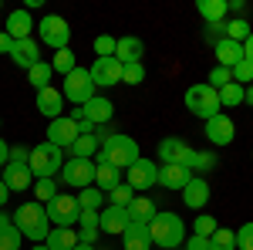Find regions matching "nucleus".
<instances>
[{
    "instance_id": "a878e982",
    "label": "nucleus",
    "mask_w": 253,
    "mask_h": 250,
    "mask_svg": "<svg viewBox=\"0 0 253 250\" xmlns=\"http://www.w3.org/2000/svg\"><path fill=\"white\" fill-rule=\"evenodd\" d=\"M216 162H219L216 152H196V149H189L186 159H182V166H186L189 173H199V176H203V173H213Z\"/></svg>"
},
{
    "instance_id": "c03bdc74",
    "label": "nucleus",
    "mask_w": 253,
    "mask_h": 250,
    "mask_svg": "<svg viewBox=\"0 0 253 250\" xmlns=\"http://www.w3.org/2000/svg\"><path fill=\"white\" fill-rule=\"evenodd\" d=\"M230 81H233V75H230V68H219V64H216L213 71H210V81H206V85L219 92V88H223V85H230Z\"/></svg>"
},
{
    "instance_id": "f3484780",
    "label": "nucleus",
    "mask_w": 253,
    "mask_h": 250,
    "mask_svg": "<svg viewBox=\"0 0 253 250\" xmlns=\"http://www.w3.org/2000/svg\"><path fill=\"white\" fill-rule=\"evenodd\" d=\"M10 61L17 64V68H34L38 61H44L41 58V44L34 38H27V41H14V51H10Z\"/></svg>"
},
{
    "instance_id": "49530a36",
    "label": "nucleus",
    "mask_w": 253,
    "mask_h": 250,
    "mask_svg": "<svg viewBox=\"0 0 253 250\" xmlns=\"http://www.w3.org/2000/svg\"><path fill=\"white\" fill-rule=\"evenodd\" d=\"M193 233H196V237H213V233H216V216H196Z\"/></svg>"
},
{
    "instance_id": "bb28decb",
    "label": "nucleus",
    "mask_w": 253,
    "mask_h": 250,
    "mask_svg": "<svg viewBox=\"0 0 253 250\" xmlns=\"http://www.w3.org/2000/svg\"><path fill=\"white\" fill-rule=\"evenodd\" d=\"M118 183H125V179H122V169L108 166V162H95V186H98V190L112 193Z\"/></svg>"
},
{
    "instance_id": "c9c22d12",
    "label": "nucleus",
    "mask_w": 253,
    "mask_h": 250,
    "mask_svg": "<svg viewBox=\"0 0 253 250\" xmlns=\"http://www.w3.org/2000/svg\"><path fill=\"white\" fill-rule=\"evenodd\" d=\"M105 200H108L112 206H128V203L135 200V190H132L128 183H118L112 193H105Z\"/></svg>"
},
{
    "instance_id": "0eeeda50",
    "label": "nucleus",
    "mask_w": 253,
    "mask_h": 250,
    "mask_svg": "<svg viewBox=\"0 0 253 250\" xmlns=\"http://www.w3.org/2000/svg\"><path fill=\"white\" fill-rule=\"evenodd\" d=\"M38 38L41 44H47L51 51H61V48H68V41H71V27H68V20L58 17V14H44L38 20Z\"/></svg>"
},
{
    "instance_id": "4be33fe9",
    "label": "nucleus",
    "mask_w": 253,
    "mask_h": 250,
    "mask_svg": "<svg viewBox=\"0 0 253 250\" xmlns=\"http://www.w3.org/2000/svg\"><path fill=\"white\" fill-rule=\"evenodd\" d=\"M189 149H193V146H186L182 139L169 135V139L159 142V162H162V166H169V162H179V166H182V159H186Z\"/></svg>"
},
{
    "instance_id": "39448f33",
    "label": "nucleus",
    "mask_w": 253,
    "mask_h": 250,
    "mask_svg": "<svg viewBox=\"0 0 253 250\" xmlns=\"http://www.w3.org/2000/svg\"><path fill=\"white\" fill-rule=\"evenodd\" d=\"M186 108L193 112L196 118H203V122H210V118L219 115V92L210 88L206 81H199V85H189V92H186Z\"/></svg>"
},
{
    "instance_id": "a211bd4d",
    "label": "nucleus",
    "mask_w": 253,
    "mask_h": 250,
    "mask_svg": "<svg viewBox=\"0 0 253 250\" xmlns=\"http://www.w3.org/2000/svg\"><path fill=\"white\" fill-rule=\"evenodd\" d=\"M182 203H186L189 210H203V206L210 203V183H206L203 176H193V179L182 186Z\"/></svg>"
},
{
    "instance_id": "de8ad7c7",
    "label": "nucleus",
    "mask_w": 253,
    "mask_h": 250,
    "mask_svg": "<svg viewBox=\"0 0 253 250\" xmlns=\"http://www.w3.org/2000/svg\"><path fill=\"white\" fill-rule=\"evenodd\" d=\"M27 159H31V149H24V146H14V149H10V162L27 166Z\"/></svg>"
},
{
    "instance_id": "603ef678",
    "label": "nucleus",
    "mask_w": 253,
    "mask_h": 250,
    "mask_svg": "<svg viewBox=\"0 0 253 250\" xmlns=\"http://www.w3.org/2000/svg\"><path fill=\"white\" fill-rule=\"evenodd\" d=\"M7 162H10V146H7V142L0 139V169H3Z\"/></svg>"
},
{
    "instance_id": "c85d7f7f",
    "label": "nucleus",
    "mask_w": 253,
    "mask_h": 250,
    "mask_svg": "<svg viewBox=\"0 0 253 250\" xmlns=\"http://www.w3.org/2000/svg\"><path fill=\"white\" fill-rule=\"evenodd\" d=\"M51 78H54V68H51V61H38L34 68H27V85H31L34 92H44V88H51Z\"/></svg>"
},
{
    "instance_id": "79ce46f5",
    "label": "nucleus",
    "mask_w": 253,
    "mask_h": 250,
    "mask_svg": "<svg viewBox=\"0 0 253 250\" xmlns=\"http://www.w3.org/2000/svg\"><path fill=\"white\" fill-rule=\"evenodd\" d=\"M230 75H233L236 85H243V88H247V85H253V64L243 58L240 64H236V68H230Z\"/></svg>"
},
{
    "instance_id": "4c0bfd02",
    "label": "nucleus",
    "mask_w": 253,
    "mask_h": 250,
    "mask_svg": "<svg viewBox=\"0 0 253 250\" xmlns=\"http://www.w3.org/2000/svg\"><path fill=\"white\" fill-rule=\"evenodd\" d=\"M250 34H253V27L247 24V17H236V20H230V24H226V38L236 41V44H243Z\"/></svg>"
},
{
    "instance_id": "7c9ffc66",
    "label": "nucleus",
    "mask_w": 253,
    "mask_h": 250,
    "mask_svg": "<svg viewBox=\"0 0 253 250\" xmlns=\"http://www.w3.org/2000/svg\"><path fill=\"white\" fill-rule=\"evenodd\" d=\"M196 10L203 14L206 24H219V20L226 17V0H199V3H196Z\"/></svg>"
},
{
    "instance_id": "6e6552de",
    "label": "nucleus",
    "mask_w": 253,
    "mask_h": 250,
    "mask_svg": "<svg viewBox=\"0 0 253 250\" xmlns=\"http://www.w3.org/2000/svg\"><path fill=\"white\" fill-rule=\"evenodd\" d=\"M95 81L88 75V68H75L71 75L64 78V85H61V95L64 101H75V105H84V101H91L95 98Z\"/></svg>"
},
{
    "instance_id": "423d86ee",
    "label": "nucleus",
    "mask_w": 253,
    "mask_h": 250,
    "mask_svg": "<svg viewBox=\"0 0 253 250\" xmlns=\"http://www.w3.org/2000/svg\"><path fill=\"white\" fill-rule=\"evenodd\" d=\"M44 210H47L51 227H68V230H75V223L81 220V206H78V200H75L71 193H58L51 203H44Z\"/></svg>"
},
{
    "instance_id": "dca6fc26",
    "label": "nucleus",
    "mask_w": 253,
    "mask_h": 250,
    "mask_svg": "<svg viewBox=\"0 0 253 250\" xmlns=\"http://www.w3.org/2000/svg\"><path fill=\"white\" fill-rule=\"evenodd\" d=\"M206 139H210L213 146H230V142L236 139V125H233V118L223 115V112H219L216 118H210V122H206Z\"/></svg>"
},
{
    "instance_id": "4468645a",
    "label": "nucleus",
    "mask_w": 253,
    "mask_h": 250,
    "mask_svg": "<svg viewBox=\"0 0 253 250\" xmlns=\"http://www.w3.org/2000/svg\"><path fill=\"white\" fill-rule=\"evenodd\" d=\"M128 223H132V220H128V210H125V206H112V203H108V206H101V213H98V230L101 233H118V237H122Z\"/></svg>"
},
{
    "instance_id": "5701e85b",
    "label": "nucleus",
    "mask_w": 253,
    "mask_h": 250,
    "mask_svg": "<svg viewBox=\"0 0 253 250\" xmlns=\"http://www.w3.org/2000/svg\"><path fill=\"white\" fill-rule=\"evenodd\" d=\"M189 179H193V173H189L186 166H179V162L159 166V183H162L166 190H182V186H186Z\"/></svg>"
},
{
    "instance_id": "13d9d810",
    "label": "nucleus",
    "mask_w": 253,
    "mask_h": 250,
    "mask_svg": "<svg viewBox=\"0 0 253 250\" xmlns=\"http://www.w3.org/2000/svg\"><path fill=\"white\" fill-rule=\"evenodd\" d=\"M75 250H98L95 244H75Z\"/></svg>"
},
{
    "instance_id": "8fccbe9b",
    "label": "nucleus",
    "mask_w": 253,
    "mask_h": 250,
    "mask_svg": "<svg viewBox=\"0 0 253 250\" xmlns=\"http://www.w3.org/2000/svg\"><path fill=\"white\" fill-rule=\"evenodd\" d=\"M186 250H210V237H189V244H186Z\"/></svg>"
},
{
    "instance_id": "aec40b11",
    "label": "nucleus",
    "mask_w": 253,
    "mask_h": 250,
    "mask_svg": "<svg viewBox=\"0 0 253 250\" xmlns=\"http://www.w3.org/2000/svg\"><path fill=\"white\" fill-rule=\"evenodd\" d=\"M38 112H41V115H47L51 122L64 115V95H61L54 85L44 88V92H38Z\"/></svg>"
},
{
    "instance_id": "f257e3e1",
    "label": "nucleus",
    "mask_w": 253,
    "mask_h": 250,
    "mask_svg": "<svg viewBox=\"0 0 253 250\" xmlns=\"http://www.w3.org/2000/svg\"><path fill=\"white\" fill-rule=\"evenodd\" d=\"M10 223L17 227L20 237H27V240H34V244H44V240H47V233H51L47 210H44V203H38V200L20 203L17 210L10 213Z\"/></svg>"
},
{
    "instance_id": "f03ea898",
    "label": "nucleus",
    "mask_w": 253,
    "mask_h": 250,
    "mask_svg": "<svg viewBox=\"0 0 253 250\" xmlns=\"http://www.w3.org/2000/svg\"><path fill=\"white\" fill-rule=\"evenodd\" d=\"M138 159H142V152H138V142L132 139V135H118L112 132L105 142H101V149H98L95 162H108V166H115V169H132Z\"/></svg>"
},
{
    "instance_id": "9b49d317",
    "label": "nucleus",
    "mask_w": 253,
    "mask_h": 250,
    "mask_svg": "<svg viewBox=\"0 0 253 250\" xmlns=\"http://www.w3.org/2000/svg\"><path fill=\"white\" fill-rule=\"evenodd\" d=\"M88 75L95 81V88H115V85H122V61L118 58H95V64L88 68Z\"/></svg>"
},
{
    "instance_id": "393cba45",
    "label": "nucleus",
    "mask_w": 253,
    "mask_h": 250,
    "mask_svg": "<svg viewBox=\"0 0 253 250\" xmlns=\"http://www.w3.org/2000/svg\"><path fill=\"white\" fill-rule=\"evenodd\" d=\"M240 61H243V44H236L230 38L216 41V64L219 68H236Z\"/></svg>"
},
{
    "instance_id": "2f4dec72",
    "label": "nucleus",
    "mask_w": 253,
    "mask_h": 250,
    "mask_svg": "<svg viewBox=\"0 0 253 250\" xmlns=\"http://www.w3.org/2000/svg\"><path fill=\"white\" fill-rule=\"evenodd\" d=\"M98 149H101L98 135H78L75 146H71V155H75V159H95Z\"/></svg>"
},
{
    "instance_id": "c756f323",
    "label": "nucleus",
    "mask_w": 253,
    "mask_h": 250,
    "mask_svg": "<svg viewBox=\"0 0 253 250\" xmlns=\"http://www.w3.org/2000/svg\"><path fill=\"white\" fill-rule=\"evenodd\" d=\"M125 210H128V220H135V223H149V220H152V216L159 213V210H156V203H152L149 196H135V200H132Z\"/></svg>"
},
{
    "instance_id": "bf43d9fd",
    "label": "nucleus",
    "mask_w": 253,
    "mask_h": 250,
    "mask_svg": "<svg viewBox=\"0 0 253 250\" xmlns=\"http://www.w3.org/2000/svg\"><path fill=\"white\" fill-rule=\"evenodd\" d=\"M31 250H47V247H44V244H34V247H31Z\"/></svg>"
},
{
    "instance_id": "864d4df0",
    "label": "nucleus",
    "mask_w": 253,
    "mask_h": 250,
    "mask_svg": "<svg viewBox=\"0 0 253 250\" xmlns=\"http://www.w3.org/2000/svg\"><path fill=\"white\" fill-rule=\"evenodd\" d=\"M243 58H247V61L253 64V34H250L247 41H243Z\"/></svg>"
},
{
    "instance_id": "412c9836",
    "label": "nucleus",
    "mask_w": 253,
    "mask_h": 250,
    "mask_svg": "<svg viewBox=\"0 0 253 250\" xmlns=\"http://www.w3.org/2000/svg\"><path fill=\"white\" fill-rule=\"evenodd\" d=\"M122 240H125V250H152V233H149V223H128L125 233H122Z\"/></svg>"
},
{
    "instance_id": "f704fd0d",
    "label": "nucleus",
    "mask_w": 253,
    "mask_h": 250,
    "mask_svg": "<svg viewBox=\"0 0 253 250\" xmlns=\"http://www.w3.org/2000/svg\"><path fill=\"white\" fill-rule=\"evenodd\" d=\"M219 105H223V108H236V105H243V85H236V81L223 85V88H219Z\"/></svg>"
},
{
    "instance_id": "9d476101",
    "label": "nucleus",
    "mask_w": 253,
    "mask_h": 250,
    "mask_svg": "<svg viewBox=\"0 0 253 250\" xmlns=\"http://www.w3.org/2000/svg\"><path fill=\"white\" fill-rule=\"evenodd\" d=\"M125 183H128L132 190H152V186L159 183V162L142 155L132 169H125Z\"/></svg>"
},
{
    "instance_id": "3c124183",
    "label": "nucleus",
    "mask_w": 253,
    "mask_h": 250,
    "mask_svg": "<svg viewBox=\"0 0 253 250\" xmlns=\"http://www.w3.org/2000/svg\"><path fill=\"white\" fill-rule=\"evenodd\" d=\"M10 51H14V38L7 31H0V54H10Z\"/></svg>"
},
{
    "instance_id": "b1692460",
    "label": "nucleus",
    "mask_w": 253,
    "mask_h": 250,
    "mask_svg": "<svg viewBox=\"0 0 253 250\" xmlns=\"http://www.w3.org/2000/svg\"><path fill=\"white\" fill-rule=\"evenodd\" d=\"M142 54H145V44H142V38H118L115 44V58L122 61V64H138L142 61Z\"/></svg>"
},
{
    "instance_id": "6ab92c4d",
    "label": "nucleus",
    "mask_w": 253,
    "mask_h": 250,
    "mask_svg": "<svg viewBox=\"0 0 253 250\" xmlns=\"http://www.w3.org/2000/svg\"><path fill=\"white\" fill-rule=\"evenodd\" d=\"M34 27H38V24H34V17H31V10L20 7V10H10V14H7V27H3V31H7L14 41H27Z\"/></svg>"
},
{
    "instance_id": "a18cd8bd",
    "label": "nucleus",
    "mask_w": 253,
    "mask_h": 250,
    "mask_svg": "<svg viewBox=\"0 0 253 250\" xmlns=\"http://www.w3.org/2000/svg\"><path fill=\"white\" fill-rule=\"evenodd\" d=\"M236 237V250H253V223H243L240 230H233Z\"/></svg>"
},
{
    "instance_id": "ddd939ff",
    "label": "nucleus",
    "mask_w": 253,
    "mask_h": 250,
    "mask_svg": "<svg viewBox=\"0 0 253 250\" xmlns=\"http://www.w3.org/2000/svg\"><path fill=\"white\" fill-rule=\"evenodd\" d=\"M0 179H3V186L10 193H27L34 186V173H31V166H20V162H7L3 169H0Z\"/></svg>"
},
{
    "instance_id": "09e8293b",
    "label": "nucleus",
    "mask_w": 253,
    "mask_h": 250,
    "mask_svg": "<svg viewBox=\"0 0 253 250\" xmlns=\"http://www.w3.org/2000/svg\"><path fill=\"white\" fill-rule=\"evenodd\" d=\"M226 14L243 17V14H247V0H226Z\"/></svg>"
},
{
    "instance_id": "37998d69",
    "label": "nucleus",
    "mask_w": 253,
    "mask_h": 250,
    "mask_svg": "<svg viewBox=\"0 0 253 250\" xmlns=\"http://www.w3.org/2000/svg\"><path fill=\"white\" fill-rule=\"evenodd\" d=\"M20 240H24V237L17 233L14 223H10L7 230H0V250H20Z\"/></svg>"
},
{
    "instance_id": "1a4fd4ad",
    "label": "nucleus",
    "mask_w": 253,
    "mask_h": 250,
    "mask_svg": "<svg viewBox=\"0 0 253 250\" xmlns=\"http://www.w3.org/2000/svg\"><path fill=\"white\" fill-rule=\"evenodd\" d=\"M61 179L64 186L71 190H88L95 186V159H64V169H61Z\"/></svg>"
},
{
    "instance_id": "4d7b16f0",
    "label": "nucleus",
    "mask_w": 253,
    "mask_h": 250,
    "mask_svg": "<svg viewBox=\"0 0 253 250\" xmlns=\"http://www.w3.org/2000/svg\"><path fill=\"white\" fill-rule=\"evenodd\" d=\"M243 101H247V105H253V85H247V88H243Z\"/></svg>"
},
{
    "instance_id": "e433bc0d",
    "label": "nucleus",
    "mask_w": 253,
    "mask_h": 250,
    "mask_svg": "<svg viewBox=\"0 0 253 250\" xmlns=\"http://www.w3.org/2000/svg\"><path fill=\"white\" fill-rule=\"evenodd\" d=\"M210 250H236V237L226 227H216V233L210 237Z\"/></svg>"
},
{
    "instance_id": "ea45409f",
    "label": "nucleus",
    "mask_w": 253,
    "mask_h": 250,
    "mask_svg": "<svg viewBox=\"0 0 253 250\" xmlns=\"http://www.w3.org/2000/svg\"><path fill=\"white\" fill-rule=\"evenodd\" d=\"M34 196H38V203H51L58 193H54V179H34Z\"/></svg>"
},
{
    "instance_id": "a19ab883",
    "label": "nucleus",
    "mask_w": 253,
    "mask_h": 250,
    "mask_svg": "<svg viewBox=\"0 0 253 250\" xmlns=\"http://www.w3.org/2000/svg\"><path fill=\"white\" fill-rule=\"evenodd\" d=\"M115 44H118V38H112V34H98L95 38V54L98 58H115Z\"/></svg>"
},
{
    "instance_id": "6e6d98bb",
    "label": "nucleus",
    "mask_w": 253,
    "mask_h": 250,
    "mask_svg": "<svg viewBox=\"0 0 253 250\" xmlns=\"http://www.w3.org/2000/svg\"><path fill=\"white\" fill-rule=\"evenodd\" d=\"M7 227H10V213L0 210V230H7Z\"/></svg>"
},
{
    "instance_id": "20e7f679",
    "label": "nucleus",
    "mask_w": 253,
    "mask_h": 250,
    "mask_svg": "<svg viewBox=\"0 0 253 250\" xmlns=\"http://www.w3.org/2000/svg\"><path fill=\"white\" fill-rule=\"evenodd\" d=\"M34 179H54V176L64 169V149L51 146V142H41L31 149V159H27Z\"/></svg>"
},
{
    "instance_id": "5fc2aeb1",
    "label": "nucleus",
    "mask_w": 253,
    "mask_h": 250,
    "mask_svg": "<svg viewBox=\"0 0 253 250\" xmlns=\"http://www.w3.org/2000/svg\"><path fill=\"white\" fill-rule=\"evenodd\" d=\"M7 200H10V190H7V186H3V179H0V210L7 206Z\"/></svg>"
},
{
    "instance_id": "58836bf2",
    "label": "nucleus",
    "mask_w": 253,
    "mask_h": 250,
    "mask_svg": "<svg viewBox=\"0 0 253 250\" xmlns=\"http://www.w3.org/2000/svg\"><path fill=\"white\" fill-rule=\"evenodd\" d=\"M145 81V64H122V85H142Z\"/></svg>"
},
{
    "instance_id": "f8f14e48",
    "label": "nucleus",
    "mask_w": 253,
    "mask_h": 250,
    "mask_svg": "<svg viewBox=\"0 0 253 250\" xmlns=\"http://www.w3.org/2000/svg\"><path fill=\"white\" fill-rule=\"evenodd\" d=\"M78 135H81L78 132V122H71L68 115L54 118V122L47 125V142H51V146H58V149H71Z\"/></svg>"
},
{
    "instance_id": "2eb2a0df",
    "label": "nucleus",
    "mask_w": 253,
    "mask_h": 250,
    "mask_svg": "<svg viewBox=\"0 0 253 250\" xmlns=\"http://www.w3.org/2000/svg\"><path fill=\"white\" fill-rule=\"evenodd\" d=\"M81 112H84V118H88L95 129H101V125H108V122H112V115H115V105H112V98L95 95L91 101H84V105H81Z\"/></svg>"
},
{
    "instance_id": "7ed1b4c3",
    "label": "nucleus",
    "mask_w": 253,
    "mask_h": 250,
    "mask_svg": "<svg viewBox=\"0 0 253 250\" xmlns=\"http://www.w3.org/2000/svg\"><path fill=\"white\" fill-rule=\"evenodd\" d=\"M149 233H152V244H159L162 250H179L186 244V223H182V216H175V213H156L152 220H149Z\"/></svg>"
},
{
    "instance_id": "473e14b6",
    "label": "nucleus",
    "mask_w": 253,
    "mask_h": 250,
    "mask_svg": "<svg viewBox=\"0 0 253 250\" xmlns=\"http://www.w3.org/2000/svg\"><path fill=\"white\" fill-rule=\"evenodd\" d=\"M51 68H54V75H71L75 68H78V61H75V51L71 48H61V51H54V61H51Z\"/></svg>"
},
{
    "instance_id": "72a5a7b5",
    "label": "nucleus",
    "mask_w": 253,
    "mask_h": 250,
    "mask_svg": "<svg viewBox=\"0 0 253 250\" xmlns=\"http://www.w3.org/2000/svg\"><path fill=\"white\" fill-rule=\"evenodd\" d=\"M78 206L81 210H101L105 206V193L98 190V186H88V190H78Z\"/></svg>"
},
{
    "instance_id": "cd10ccee",
    "label": "nucleus",
    "mask_w": 253,
    "mask_h": 250,
    "mask_svg": "<svg viewBox=\"0 0 253 250\" xmlns=\"http://www.w3.org/2000/svg\"><path fill=\"white\" fill-rule=\"evenodd\" d=\"M75 244H78V233L68 230V227H51L47 240H44L47 250H75Z\"/></svg>"
}]
</instances>
